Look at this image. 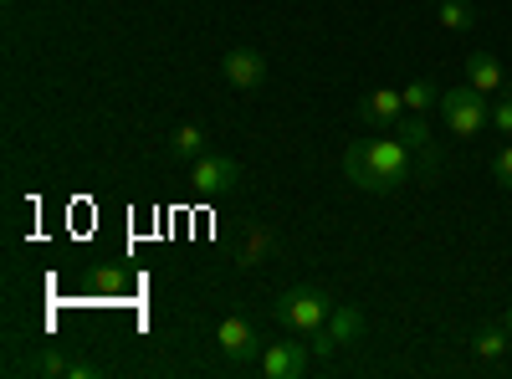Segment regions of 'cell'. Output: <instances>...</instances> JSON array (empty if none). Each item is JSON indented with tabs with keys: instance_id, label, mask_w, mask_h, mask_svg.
<instances>
[{
	"instance_id": "6",
	"label": "cell",
	"mask_w": 512,
	"mask_h": 379,
	"mask_svg": "<svg viewBox=\"0 0 512 379\" xmlns=\"http://www.w3.org/2000/svg\"><path fill=\"white\" fill-rule=\"evenodd\" d=\"M313 344H297V339H282V344H267V354L256 359L262 364V374L267 379H303L308 369H313Z\"/></svg>"
},
{
	"instance_id": "1",
	"label": "cell",
	"mask_w": 512,
	"mask_h": 379,
	"mask_svg": "<svg viewBox=\"0 0 512 379\" xmlns=\"http://www.w3.org/2000/svg\"><path fill=\"white\" fill-rule=\"evenodd\" d=\"M410 144L400 134H374L364 144L344 149V175L364 190V195H390L410 180Z\"/></svg>"
},
{
	"instance_id": "16",
	"label": "cell",
	"mask_w": 512,
	"mask_h": 379,
	"mask_svg": "<svg viewBox=\"0 0 512 379\" xmlns=\"http://www.w3.org/2000/svg\"><path fill=\"white\" fill-rule=\"evenodd\" d=\"M395 134L410 144V149H431V123H425L420 113H410V118H400L395 123Z\"/></svg>"
},
{
	"instance_id": "11",
	"label": "cell",
	"mask_w": 512,
	"mask_h": 379,
	"mask_svg": "<svg viewBox=\"0 0 512 379\" xmlns=\"http://www.w3.org/2000/svg\"><path fill=\"white\" fill-rule=\"evenodd\" d=\"M466 82H472L477 93H502V62L492 57V52H472L466 57Z\"/></svg>"
},
{
	"instance_id": "13",
	"label": "cell",
	"mask_w": 512,
	"mask_h": 379,
	"mask_svg": "<svg viewBox=\"0 0 512 379\" xmlns=\"http://www.w3.org/2000/svg\"><path fill=\"white\" fill-rule=\"evenodd\" d=\"M169 154L175 159H200L205 154V129L200 123H180V129L169 134Z\"/></svg>"
},
{
	"instance_id": "17",
	"label": "cell",
	"mask_w": 512,
	"mask_h": 379,
	"mask_svg": "<svg viewBox=\"0 0 512 379\" xmlns=\"http://www.w3.org/2000/svg\"><path fill=\"white\" fill-rule=\"evenodd\" d=\"M267 246H272L267 231H251V236H246V251H241V267H256V262L267 257Z\"/></svg>"
},
{
	"instance_id": "18",
	"label": "cell",
	"mask_w": 512,
	"mask_h": 379,
	"mask_svg": "<svg viewBox=\"0 0 512 379\" xmlns=\"http://www.w3.org/2000/svg\"><path fill=\"white\" fill-rule=\"evenodd\" d=\"M492 129L512 139V98H497V103H492Z\"/></svg>"
},
{
	"instance_id": "5",
	"label": "cell",
	"mask_w": 512,
	"mask_h": 379,
	"mask_svg": "<svg viewBox=\"0 0 512 379\" xmlns=\"http://www.w3.org/2000/svg\"><path fill=\"white\" fill-rule=\"evenodd\" d=\"M216 344H221V354L236 359V364H251V359H262V354H267V339L256 333L251 318H221Z\"/></svg>"
},
{
	"instance_id": "10",
	"label": "cell",
	"mask_w": 512,
	"mask_h": 379,
	"mask_svg": "<svg viewBox=\"0 0 512 379\" xmlns=\"http://www.w3.org/2000/svg\"><path fill=\"white\" fill-rule=\"evenodd\" d=\"M400 113H405V93H395V88H374L359 103V123H364V129H374V134H390L395 123H400Z\"/></svg>"
},
{
	"instance_id": "20",
	"label": "cell",
	"mask_w": 512,
	"mask_h": 379,
	"mask_svg": "<svg viewBox=\"0 0 512 379\" xmlns=\"http://www.w3.org/2000/svg\"><path fill=\"white\" fill-rule=\"evenodd\" d=\"M93 287H103V292H123V287H128V277H123V272L98 267V272H93Z\"/></svg>"
},
{
	"instance_id": "22",
	"label": "cell",
	"mask_w": 512,
	"mask_h": 379,
	"mask_svg": "<svg viewBox=\"0 0 512 379\" xmlns=\"http://www.w3.org/2000/svg\"><path fill=\"white\" fill-rule=\"evenodd\" d=\"M6 6H11V0H6Z\"/></svg>"
},
{
	"instance_id": "12",
	"label": "cell",
	"mask_w": 512,
	"mask_h": 379,
	"mask_svg": "<svg viewBox=\"0 0 512 379\" xmlns=\"http://www.w3.org/2000/svg\"><path fill=\"white\" fill-rule=\"evenodd\" d=\"M507 349H512V333H507V323H482V328L472 333V354H477L482 364H497Z\"/></svg>"
},
{
	"instance_id": "7",
	"label": "cell",
	"mask_w": 512,
	"mask_h": 379,
	"mask_svg": "<svg viewBox=\"0 0 512 379\" xmlns=\"http://www.w3.org/2000/svg\"><path fill=\"white\" fill-rule=\"evenodd\" d=\"M236 180H241V164L231 154H200L195 175H190L195 195H226V190H236Z\"/></svg>"
},
{
	"instance_id": "21",
	"label": "cell",
	"mask_w": 512,
	"mask_h": 379,
	"mask_svg": "<svg viewBox=\"0 0 512 379\" xmlns=\"http://www.w3.org/2000/svg\"><path fill=\"white\" fill-rule=\"evenodd\" d=\"M502 323H507V333H512V308H507V318H502Z\"/></svg>"
},
{
	"instance_id": "19",
	"label": "cell",
	"mask_w": 512,
	"mask_h": 379,
	"mask_svg": "<svg viewBox=\"0 0 512 379\" xmlns=\"http://www.w3.org/2000/svg\"><path fill=\"white\" fill-rule=\"evenodd\" d=\"M492 180H497L502 190H512V144H507V149L492 159Z\"/></svg>"
},
{
	"instance_id": "8",
	"label": "cell",
	"mask_w": 512,
	"mask_h": 379,
	"mask_svg": "<svg viewBox=\"0 0 512 379\" xmlns=\"http://www.w3.org/2000/svg\"><path fill=\"white\" fill-rule=\"evenodd\" d=\"M221 72H226V82H231L236 93H256L267 82V57L256 52V47H231L221 57Z\"/></svg>"
},
{
	"instance_id": "14",
	"label": "cell",
	"mask_w": 512,
	"mask_h": 379,
	"mask_svg": "<svg viewBox=\"0 0 512 379\" xmlns=\"http://www.w3.org/2000/svg\"><path fill=\"white\" fill-rule=\"evenodd\" d=\"M400 93H405V108L410 113H431V108H441V93L446 88H436V82L420 77V82H410V88H400Z\"/></svg>"
},
{
	"instance_id": "2",
	"label": "cell",
	"mask_w": 512,
	"mask_h": 379,
	"mask_svg": "<svg viewBox=\"0 0 512 379\" xmlns=\"http://www.w3.org/2000/svg\"><path fill=\"white\" fill-rule=\"evenodd\" d=\"M441 118L456 139H477L487 123H492V103L487 93H477L472 82H461V88H446L441 93Z\"/></svg>"
},
{
	"instance_id": "15",
	"label": "cell",
	"mask_w": 512,
	"mask_h": 379,
	"mask_svg": "<svg viewBox=\"0 0 512 379\" xmlns=\"http://www.w3.org/2000/svg\"><path fill=\"white\" fill-rule=\"evenodd\" d=\"M441 26L446 31H472L477 26V6L472 0H441Z\"/></svg>"
},
{
	"instance_id": "3",
	"label": "cell",
	"mask_w": 512,
	"mask_h": 379,
	"mask_svg": "<svg viewBox=\"0 0 512 379\" xmlns=\"http://www.w3.org/2000/svg\"><path fill=\"white\" fill-rule=\"evenodd\" d=\"M328 313H333V303H328V292H318V287H287L277 298V318L292 333H303V339H313V333L328 323Z\"/></svg>"
},
{
	"instance_id": "4",
	"label": "cell",
	"mask_w": 512,
	"mask_h": 379,
	"mask_svg": "<svg viewBox=\"0 0 512 379\" xmlns=\"http://www.w3.org/2000/svg\"><path fill=\"white\" fill-rule=\"evenodd\" d=\"M359 333H364V313H359V308H349V303H333L328 323L313 333V354H318V359H328V354H338L344 344H354Z\"/></svg>"
},
{
	"instance_id": "9",
	"label": "cell",
	"mask_w": 512,
	"mask_h": 379,
	"mask_svg": "<svg viewBox=\"0 0 512 379\" xmlns=\"http://www.w3.org/2000/svg\"><path fill=\"white\" fill-rule=\"evenodd\" d=\"M21 369H26V374H36V379H98V374H103L98 364H88V359H67V354H57V349L31 354Z\"/></svg>"
}]
</instances>
